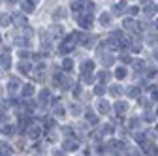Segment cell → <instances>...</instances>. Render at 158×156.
Wrapping results in <instances>:
<instances>
[{"mask_svg":"<svg viewBox=\"0 0 158 156\" xmlns=\"http://www.w3.org/2000/svg\"><path fill=\"white\" fill-rule=\"evenodd\" d=\"M32 10H34V6H32V4H25V2H23V11H27V13H30Z\"/></svg>","mask_w":158,"mask_h":156,"instance_id":"9a60e30c","label":"cell"},{"mask_svg":"<svg viewBox=\"0 0 158 156\" xmlns=\"http://www.w3.org/2000/svg\"><path fill=\"white\" fill-rule=\"evenodd\" d=\"M115 73H117V75H118V79H123V77H124V75H126V70H124V68H118V70H117V72H115Z\"/></svg>","mask_w":158,"mask_h":156,"instance_id":"5bb4252c","label":"cell"},{"mask_svg":"<svg viewBox=\"0 0 158 156\" xmlns=\"http://www.w3.org/2000/svg\"><path fill=\"white\" fill-rule=\"evenodd\" d=\"M100 23H102L104 27H107V25L111 23V19H109V15H107V13H104V15H102V19H100Z\"/></svg>","mask_w":158,"mask_h":156,"instance_id":"9c48e42d","label":"cell"},{"mask_svg":"<svg viewBox=\"0 0 158 156\" xmlns=\"http://www.w3.org/2000/svg\"><path fill=\"white\" fill-rule=\"evenodd\" d=\"M96 94L102 96V94H104V87H96Z\"/></svg>","mask_w":158,"mask_h":156,"instance_id":"ffe728a7","label":"cell"},{"mask_svg":"<svg viewBox=\"0 0 158 156\" xmlns=\"http://www.w3.org/2000/svg\"><path fill=\"white\" fill-rule=\"evenodd\" d=\"M115 107H117V111H118V113H124V111H126V104H124V102H118Z\"/></svg>","mask_w":158,"mask_h":156,"instance_id":"8fae6325","label":"cell"},{"mask_svg":"<svg viewBox=\"0 0 158 156\" xmlns=\"http://www.w3.org/2000/svg\"><path fill=\"white\" fill-rule=\"evenodd\" d=\"M30 62H21V64H19V72H21V73H28L30 72Z\"/></svg>","mask_w":158,"mask_h":156,"instance_id":"3957f363","label":"cell"},{"mask_svg":"<svg viewBox=\"0 0 158 156\" xmlns=\"http://www.w3.org/2000/svg\"><path fill=\"white\" fill-rule=\"evenodd\" d=\"M98 77H100V79H102V81H107V79H109V75H107L106 72H102V73H100V75H98Z\"/></svg>","mask_w":158,"mask_h":156,"instance_id":"ac0fdd59","label":"cell"},{"mask_svg":"<svg viewBox=\"0 0 158 156\" xmlns=\"http://www.w3.org/2000/svg\"><path fill=\"white\" fill-rule=\"evenodd\" d=\"M66 15V10L64 8H58L56 11H53V19H62Z\"/></svg>","mask_w":158,"mask_h":156,"instance_id":"277c9868","label":"cell"},{"mask_svg":"<svg viewBox=\"0 0 158 156\" xmlns=\"http://www.w3.org/2000/svg\"><path fill=\"white\" fill-rule=\"evenodd\" d=\"M10 56L8 55H0V68H10Z\"/></svg>","mask_w":158,"mask_h":156,"instance_id":"6da1fadb","label":"cell"},{"mask_svg":"<svg viewBox=\"0 0 158 156\" xmlns=\"http://www.w3.org/2000/svg\"><path fill=\"white\" fill-rule=\"evenodd\" d=\"M72 68H73V60L66 58V60H64V70H72Z\"/></svg>","mask_w":158,"mask_h":156,"instance_id":"7c38bea8","label":"cell"},{"mask_svg":"<svg viewBox=\"0 0 158 156\" xmlns=\"http://www.w3.org/2000/svg\"><path fill=\"white\" fill-rule=\"evenodd\" d=\"M92 68H94V66H92V60H85V62L81 64V70H83V72H90Z\"/></svg>","mask_w":158,"mask_h":156,"instance_id":"8992f818","label":"cell"},{"mask_svg":"<svg viewBox=\"0 0 158 156\" xmlns=\"http://www.w3.org/2000/svg\"><path fill=\"white\" fill-rule=\"evenodd\" d=\"M38 133H40V128H38V126H32V128L28 130V135H30L32 139H36V138H38Z\"/></svg>","mask_w":158,"mask_h":156,"instance_id":"52a82bcc","label":"cell"},{"mask_svg":"<svg viewBox=\"0 0 158 156\" xmlns=\"http://www.w3.org/2000/svg\"><path fill=\"white\" fill-rule=\"evenodd\" d=\"M134 68H135V70H143V64H141V60H135Z\"/></svg>","mask_w":158,"mask_h":156,"instance_id":"d6986e66","label":"cell"},{"mask_svg":"<svg viewBox=\"0 0 158 156\" xmlns=\"http://www.w3.org/2000/svg\"><path fill=\"white\" fill-rule=\"evenodd\" d=\"M17 87H19V81H17V79H11V83L8 85V88H10V90H15Z\"/></svg>","mask_w":158,"mask_h":156,"instance_id":"4fadbf2b","label":"cell"},{"mask_svg":"<svg viewBox=\"0 0 158 156\" xmlns=\"http://www.w3.org/2000/svg\"><path fill=\"white\" fill-rule=\"evenodd\" d=\"M32 92H34V87H32V85H27V87H23V94H25V96H30Z\"/></svg>","mask_w":158,"mask_h":156,"instance_id":"30bf717a","label":"cell"},{"mask_svg":"<svg viewBox=\"0 0 158 156\" xmlns=\"http://www.w3.org/2000/svg\"><path fill=\"white\" fill-rule=\"evenodd\" d=\"M128 96H132V98H137V96H139V88H135V87L128 88Z\"/></svg>","mask_w":158,"mask_h":156,"instance_id":"ba28073f","label":"cell"},{"mask_svg":"<svg viewBox=\"0 0 158 156\" xmlns=\"http://www.w3.org/2000/svg\"><path fill=\"white\" fill-rule=\"evenodd\" d=\"M11 23V17L8 15V13H2V15H0V25H2V27H8Z\"/></svg>","mask_w":158,"mask_h":156,"instance_id":"7a4b0ae2","label":"cell"},{"mask_svg":"<svg viewBox=\"0 0 158 156\" xmlns=\"http://www.w3.org/2000/svg\"><path fill=\"white\" fill-rule=\"evenodd\" d=\"M64 149H77V143H73V141H66V143H64Z\"/></svg>","mask_w":158,"mask_h":156,"instance_id":"2e32d148","label":"cell"},{"mask_svg":"<svg viewBox=\"0 0 158 156\" xmlns=\"http://www.w3.org/2000/svg\"><path fill=\"white\" fill-rule=\"evenodd\" d=\"M111 94L113 96H118V94H121V87H113L111 88Z\"/></svg>","mask_w":158,"mask_h":156,"instance_id":"e0dca14e","label":"cell"},{"mask_svg":"<svg viewBox=\"0 0 158 156\" xmlns=\"http://www.w3.org/2000/svg\"><path fill=\"white\" fill-rule=\"evenodd\" d=\"M8 4H15V0H8Z\"/></svg>","mask_w":158,"mask_h":156,"instance_id":"44dd1931","label":"cell"},{"mask_svg":"<svg viewBox=\"0 0 158 156\" xmlns=\"http://www.w3.org/2000/svg\"><path fill=\"white\" fill-rule=\"evenodd\" d=\"M98 111H100V113H107L109 111V104L107 102H98Z\"/></svg>","mask_w":158,"mask_h":156,"instance_id":"5b68a950","label":"cell"}]
</instances>
